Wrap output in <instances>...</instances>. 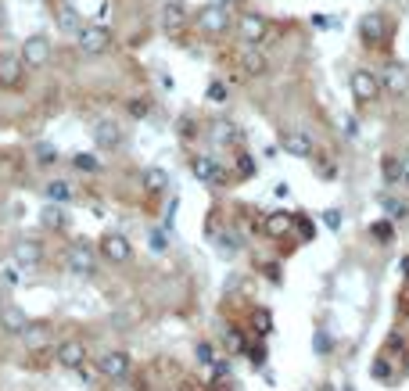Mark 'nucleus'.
<instances>
[{"label": "nucleus", "mask_w": 409, "mask_h": 391, "mask_svg": "<svg viewBox=\"0 0 409 391\" xmlns=\"http://www.w3.org/2000/svg\"><path fill=\"white\" fill-rule=\"evenodd\" d=\"M122 108H126V115H130L133 123H144V118L151 115V101H147V97H126Z\"/></svg>", "instance_id": "72a5a7b5"}, {"label": "nucleus", "mask_w": 409, "mask_h": 391, "mask_svg": "<svg viewBox=\"0 0 409 391\" xmlns=\"http://www.w3.org/2000/svg\"><path fill=\"white\" fill-rule=\"evenodd\" d=\"M259 176V162L255 155L241 151V147H234V179H255Z\"/></svg>", "instance_id": "a878e982"}, {"label": "nucleus", "mask_w": 409, "mask_h": 391, "mask_svg": "<svg viewBox=\"0 0 409 391\" xmlns=\"http://www.w3.org/2000/svg\"><path fill=\"white\" fill-rule=\"evenodd\" d=\"M33 158H36V165L40 169H54L58 165V147L51 144V140H36V147H33Z\"/></svg>", "instance_id": "c756f323"}, {"label": "nucleus", "mask_w": 409, "mask_h": 391, "mask_svg": "<svg viewBox=\"0 0 409 391\" xmlns=\"http://www.w3.org/2000/svg\"><path fill=\"white\" fill-rule=\"evenodd\" d=\"M381 179H384V187H398L402 184V158L398 155H384L381 158Z\"/></svg>", "instance_id": "c85d7f7f"}, {"label": "nucleus", "mask_w": 409, "mask_h": 391, "mask_svg": "<svg viewBox=\"0 0 409 391\" xmlns=\"http://www.w3.org/2000/svg\"><path fill=\"white\" fill-rule=\"evenodd\" d=\"M205 133H208V140H212V144H219V147H241V140H244L241 126L234 123V118H227V115L208 118Z\"/></svg>", "instance_id": "ddd939ff"}, {"label": "nucleus", "mask_w": 409, "mask_h": 391, "mask_svg": "<svg viewBox=\"0 0 409 391\" xmlns=\"http://www.w3.org/2000/svg\"><path fill=\"white\" fill-rule=\"evenodd\" d=\"M312 352H316V355L334 352V334H327V330H316V338H312Z\"/></svg>", "instance_id": "58836bf2"}, {"label": "nucleus", "mask_w": 409, "mask_h": 391, "mask_svg": "<svg viewBox=\"0 0 409 391\" xmlns=\"http://www.w3.org/2000/svg\"><path fill=\"white\" fill-rule=\"evenodd\" d=\"M0 29H4V8H0Z\"/></svg>", "instance_id": "4d7b16f0"}, {"label": "nucleus", "mask_w": 409, "mask_h": 391, "mask_svg": "<svg viewBox=\"0 0 409 391\" xmlns=\"http://www.w3.org/2000/svg\"><path fill=\"white\" fill-rule=\"evenodd\" d=\"M0 284H4V287H18V284H22V269H18L15 262L0 266Z\"/></svg>", "instance_id": "4c0bfd02"}, {"label": "nucleus", "mask_w": 409, "mask_h": 391, "mask_svg": "<svg viewBox=\"0 0 409 391\" xmlns=\"http://www.w3.org/2000/svg\"><path fill=\"white\" fill-rule=\"evenodd\" d=\"M25 323H29V313H25L22 306H4V309H0V327H4L11 338H18V334H22Z\"/></svg>", "instance_id": "5701e85b"}, {"label": "nucleus", "mask_w": 409, "mask_h": 391, "mask_svg": "<svg viewBox=\"0 0 409 391\" xmlns=\"http://www.w3.org/2000/svg\"><path fill=\"white\" fill-rule=\"evenodd\" d=\"M244 355H248L255 366H262V363H266V348H262V345H255V348H244Z\"/></svg>", "instance_id": "09e8293b"}, {"label": "nucleus", "mask_w": 409, "mask_h": 391, "mask_svg": "<svg viewBox=\"0 0 409 391\" xmlns=\"http://www.w3.org/2000/svg\"><path fill=\"white\" fill-rule=\"evenodd\" d=\"M223 348H227L230 355H244L248 341H244V330H241V327H227V334H223Z\"/></svg>", "instance_id": "473e14b6"}, {"label": "nucleus", "mask_w": 409, "mask_h": 391, "mask_svg": "<svg viewBox=\"0 0 409 391\" xmlns=\"http://www.w3.org/2000/svg\"><path fill=\"white\" fill-rule=\"evenodd\" d=\"M47 338H51V323H47V320H29V323H25V330L18 334V341H22L29 352L47 348Z\"/></svg>", "instance_id": "412c9836"}, {"label": "nucleus", "mask_w": 409, "mask_h": 391, "mask_svg": "<svg viewBox=\"0 0 409 391\" xmlns=\"http://www.w3.org/2000/svg\"><path fill=\"white\" fill-rule=\"evenodd\" d=\"M312 25H316V29H334V18H327V15H312Z\"/></svg>", "instance_id": "8fccbe9b"}, {"label": "nucleus", "mask_w": 409, "mask_h": 391, "mask_svg": "<svg viewBox=\"0 0 409 391\" xmlns=\"http://www.w3.org/2000/svg\"><path fill=\"white\" fill-rule=\"evenodd\" d=\"M237 65H241V72L248 76V79H262L266 72H269V57H266V50L262 47H244L241 54H237Z\"/></svg>", "instance_id": "a211bd4d"}, {"label": "nucleus", "mask_w": 409, "mask_h": 391, "mask_svg": "<svg viewBox=\"0 0 409 391\" xmlns=\"http://www.w3.org/2000/svg\"><path fill=\"white\" fill-rule=\"evenodd\" d=\"M194 25L201 29L205 36H227L230 25H234V18H230V8H223V4H205L194 15Z\"/></svg>", "instance_id": "0eeeda50"}, {"label": "nucleus", "mask_w": 409, "mask_h": 391, "mask_svg": "<svg viewBox=\"0 0 409 391\" xmlns=\"http://www.w3.org/2000/svg\"><path fill=\"white\" fill-rule=\"evenodd\" d=\"M398 269H402V277H405V280H409V255H405V259H402V266H398Z\"/></svg>", "instance_id": "5fc2aeb1"}, {"label": "nucleus", "mask_w": 409, "mask_h": 391, "mask_svg": "<svg viewBox=\"0 0 409 391\" xmlns=\"http://www.w3.org/2000/svg\"><path fill=\"white\" fill-rule=\"evenodd\" d=\"M237 33H241V40H244V43L259 47V43L269 36V18H266V15H259V11H244V15L237 18Z\"/></svg>", "instance_id": "f3484780"}, {"label": "nucleus", "mask_w": 409, "mask_h": 391, "mask_svg": "<svg viewBox=\"0 0 409 391\" xmlns=\"http://www.w3.org/2000/svg\"><path fill=\"white\" fill-rule=\"evenodd\" d=\"M51 40L43 36V33H33V36H25L22 40V47H18V54H22V62H25V69H43L47 62H51Z\"/></svg>", "instance_id": "2eb2a0df"}, {"label": "nucleus", "mask_w": 409, "mask_h": 391, "mask_svg": "<svg viewBox=\"0 0 409 391\" xmlns=\"http://www.w3.org/2000/svg\"><path fill=\"white\" fill-rule=\"evenodd\" d=\"M36 219H40V226L51 230V233H65V230L72 226V223H69V212H65V205H51V201L40 205Z\"/></svg>", "instance_id": "6ab92c4d"}, {"label": "nucleus", "mask_w": 409, "mask_h": 391, "mask_svg": "<svg viewBox=\"0 0 409 391\" xmlns=\"http://www.w3.org/2000/svg\"><path fill=\"white\" fill-rule=\"evenodd\" d=\"M72 169L83 172V176H93V172H101V158L90 155V151H76L72 155Z\"/></svg>", "instance_id": "2f4dec72"}, {"label": "nucleus", "mask_w": 409, "mask_h": 391, "mask_svg": "<svg viewBox=\"0 0 409 391\" xmlns=\"http://www.w3.org/2000/svg\"><path fill=\"white\" fill-rule=\"evenodd\" d=\"M377 79H381V94H391V97L409 94V69L402 62H388L381 72H377Z\"/></svg>", "instance_id": "dca6fc26"}, {"label": "nucleus", "mask_w": 409, "mask_h": 391, "mask_svg": "<svg viewBox=\"0 0 409 391\" xmlns=\"http://www.w3.org/2000/svg\"><path fill=\"white\" fill-rule=\"evenodd\" d=\"M76 47L83 57H101L112 50V25H105L101 18L98 22H86L79 33H76Z\"/></svg>", "instance_id": "f257e3e1"}, {"label": "nucleus", "mask_w": 409, "mask_h": 391, "mask_svg": "<svg viewBox=\"0 0 409 391\" xmlns=\"http://www.w3.org/2000/svg\"><path fill=\"white\" fill-rule=\"evenodd\" d=\"M381 208H384L388 219H405V216H409V205L398 201V198H381Z\"/></svg>", "instance_id": "c9c22d12"}, {"label": "nucleus", "mask_w": 409, "mask_h": 391, "mask_svg": "<svg viewBox=\"0 0 409 391\" xmlns=\"http://www.w3.org/2000/svg\"><path fill=\"white\" fill-rule=\"evenodd\" d=\"M349 90H352V101L359 108H370V104L381 101V79H377V72H370V69H356L349 76Z\"/></svg>", "instance_id": "423d86ee"}, {"label": "nucleus", "mask_w": 409, "mask_h": 391, "mask_svg": "<svg viewBox=\"0 0 409 391\" xmlns=\"http://www.w3.org/2000/svg\"><path fill=\"white\" fill-rule=\"evenodd\" d=\"M370 237L377 240V245H391L395 240V219H377V223H370Z\"/></svg>", "instance_id": "7c9ffc66"}, {"label": "nucleus", "mask_w": 409, "mask_h": 391, "mask_svg": "<svg viewBox=\"0 0 409 391\" xmlns=\"http://www.w3.org/2000/svg\"><path fill=\"white\" fill-rule=\"evenodd\" d=\"M402 184H405V187H409V151H405V155H402Z\"/></svg>", "instance_id": "603ef678"}, {"label": "nucleus", "mask_w": 409, "mask_h": 391, "mask_svg": "<svg viewBox=\"0 0 409 391\" xmlns=\"http://www.w3.org/2000/svg\"><path fill=\"white\" fill-rule=\"evenodd\" d=\"M90 140L98 151H119L126 133H122V123H115V118H98V123L90 126Z\"/></svg>", "instance_id": "9b49d317"}, {"label": "nucleus", "mask_w": 409, "mask_h": 391, "mask_svg": "<svg viewBox=\"0 0 409 391\" xmlns=\"http://www.w3.org/2000/svg\"><path fill=\"white\" fill-rule=\"evenodd\" d=\"M194 355L201 359L205 366H212V363H215V348H212V341H201V345L194 348Z\"/></svg>", "instance_id": "a18cd8bd"}, {"label": "nucleus", "mask_w": 409, "mask_h": 391, "mask_svg": "<svg viewBox=\"0 0 409 391\" xmlns=\"http://www.w3.org/2000/svg\"><path fill=\"white\" fill-rule=\"evenodd\" d=\"M227 97H230V86H227L223 79H212V83L205 86V101H208V104H227Z\"/></svg>", "instance_id": "f704fd0d"}, {"label": "nucleus", "mask_w": 409, "mask_h": 391, "mask_svg": "<svg viewBox=\"0 0 409 391\" xmlns=\"http://www.w3.org/2000/svg\"><path fill=\"white\" fill-rule=\"evenodd\" d=\"M341 208H323V216H320V223L327 226V230H341Z\"/></svg>", "instance_id": "c03bdc74"}, {"label": "nucleus", "mask_w": 409, "mask_h": 391, "mask_svg": "<svg viewBox=\"0 0 409 391\" xmlns=\"http://www.w3.org/2000/svg\"><path fill=\"white\" fill-rule=\"evenodd\" d=\"M344 391H356V387H344Z\"/></svg>", "instance_id": "13d9d810"}, {"label": "nucleus", "mask_w": 409, "mask_h": 391, "mask_svg": "<svg viewBox=\"0 0 409 391\" xmlns=\"http://www.w3.org/2000/svg\"><path fill=\"white\" fill-rule=\"evenodd\" d=\"M230 373V363H212V377H227Z\"/></svg>", "instance_id": "3c124183"}, {"label": "nucleus", "mask_w": 409, "mask_h": 391, "mask_svg": "<svg viewBox=\"0 0 409 391\" xmlns=\"http://www.w3.org/2000/svg\"><path fill=\"white\" fill-rule=\"evenodd\" d=\"M25 62L18 50H0V90H25Z\"/></svg>", "instance_id": "1a4fd4ad"}, {"label": "nucleus", "mask_w": 409, "mask_h": 391, "mask_svg": "<svg viewBox=\"0 0 409 391\" xmlns=\"http://www.w3.org/2000/svg\"><path fill=\"white\" fill-rule=\"evenodd\" d=\"M98 373L105 377V380H126L133 373V359H130V352H122V348H108V352H101V359H98Z\"/></svg>", "instance_id": "9d476101"}, {"label": "nucleus", "mask_w": 409, "mask_h": 391, "mask_svg": "<svg viewBox=\"0 0 409 391\" xmlns=\"http://www.w3.org/2000/svg\"><path fill=\"white\" fill-rule=\"evenodd\" d=\"M295 230H298V237L305 240V245H309L312 237H316V223H312L309 216H295Z\"/></svg>", "instance_id": "a19ab883"}, {"label": "nucleus", "mask_w": 409, "mask_h": 391, "mask_svg": "<svg viewBox=\"0 0 409 391\" xmlns=\"http://www.w3.org/2000/svg\"><path fill=\"white\" fill-rule=\"evenodd\" d=\"M291 230H295V216L291 212H269V216H262V233L266 237H284Z\"/></svg>", "instance_id": "b1692460"}, {"label": "nucleus", "mask_w": 409, "mask_h": 391, "mask_svg": "<svg viewBox=\"0 0 409 391\" xmlns=\"http://www.w3.org/2000/svg\"><path fill=\"white\" fill-rule=\"evenodd\" d=\"M187 169H191V176L198 179V184H205V187H227L230 184L227 165L215 162L212 155H191L187 158Z\"/></svg>", "instance_id": "39448f33"}, {"label": "nucleus", "mask_w": 409, "mask_h": 391, "mask_svg": "<svg viewBox=\"0 0 409 391\" xmlns=\"http://www.w3.org/2000/svg\"><path fill=\"white\" fill-rule=\"evenodd\" d=\"M98 255L108 266H130L133 262V240L119 230H108V233L98 237Z\"/></svg>", "instance_id": "7ed1b4c3"}, {"label": "nucleus", "mask_w": 409, "mask_h": 391, "mask_svg": "<svg viewBox=\"0 0 409 391\" xmlns=\"http://www.w3.org/2000/svg\"><path fill=\"white\" fill-rule=\"evenodd\" d=\"M147 245H151L154 255H166V252H169V233H166V230H151V233H147Z\"/></svg>", "instance_id": "e433bc0d"}, {"label": "nucleus", "mask_w": 409, "mask_h": 391, "mask_svg": "<svg viewBox=\"0 0 409 391\" xmlns=\"http://www.w3.org/2000/svg\"><path fill=\"white\" fill-rule=\"evenodd\" d=\"M54 359H58V366L61 370H83L86 366V341H79V338H61L58 345H54Z\"/></svg>", "instance_id": "f8f14e48"}, {"label": "nucleus", "mask_w": 409, "mask_h": 391, "mask_svg": "<svg viewBox=\"0 0 409 391\" xmlns=\"http://www.w3.org/2000/svg\"><path fill=\"white\" fill-rule=\"evenodd\" d=\"M341 130H344V140H356V137H359V118H356V115H344Z\"/></svg>", "instance_id": "de8ad7c7"}, {"label": "nucleus", "mask_w": 409, "mask_h": 391, "mask_svg": "<svg viewBox=\"0 0 409 391\" xmlns=\"http://www.w3.org/2000/svg\"><path fill=\"white\" fill-rule=\"evenodd\" d=\"M405 348V338L398 334V330H391L388 334V345H384V355H395V352H402Z\"/></svg>", "instance_id": "49530a36"}, {"label": "nucleus", "mask_w": 409, "mask_h": 391, "mask_svg": "<svg viewBox=\"0 0 409 391\" xmlns=\"http://www.w3.org/2000/svg\"><path fill=\"white\" fill-rule=\"evenodd\" d=\"M169 184H173V176H169V169H162V165H147V169L140 172V187H144V194H151V198H162V194L169 191Z\"/></svg>", "instance_id": "aec40b11"}, {"label": "nucleus", "mask_w": 409, "mask_h": 391, "mask_svg": "<svg viewBox=\"0 0 409 391\" xmlns=\"http://www.w3.org/2000/svg\"><path fill=\"white\" fill-rule=\"evenodd\" d=\"M98 245H90V240H72L69 252H65V269L72 277H93L98 273Z\"/></svg>", "instance_id": "f03ea898"}, {"label": "nucleus", "mask_w": 409, "mask_h": 391, "mask_svg": "<svg viewBox=\"0 0 409 391\" xmlns=\"http://www.w3.org/2000/svg\"><path fill=\"white\" fill-rule=\"evenodd\" d=\"M180 391H201V387H198L194 380H187V384H180Z\"/></svg>", "instance_id": "864d4df0"}, {"label": "nucleus", "mask_w": 409, "mask_h": 391, "mask_svg": "<svg viewBox=\"0 0 409 391\" xmlns=\"http://www.w3.org/2000/svg\"><path fill=\"white\" fill-rule=\"evenodd\" d=\"M248 327L255 330L259 338H269L273 334V309H266V306H255L248 313Z\"/></svg>", "instance_id": "bb28decb"}, {"label": "nucleus", "mask_w": 409, "mask_h": 391, "mask_svg": "<svg viewBox=\"0 0 409 391\" xmlns=\"http://www.w3.org/2000/svg\"><path fill=\"white\" fill-rule=\"evenodd\" d=\"M280 151L291 155V158H302V162H312L316 158V140L302 130H284L280 133Z\"/></svg>", "instance_id": "4468645a"}, {"label": "nucleus", "mask_w": 409, "mask_h": 391, "mask_svg": "<svg viewBox=\"0 0 409 391\" xmlns=\"http://www.w3.org/2000/svg\"><path fill=\"white\" fill-rule=\"evenodd\" d=\"M54 18H58V29H61V33H69V36H72V33H79V29L86 25V22H83V15H79L72 4H61Z\"/></svg>", "instance_id": "cd10ccee"}, {"label": "nucleus", "mask_w": 409, "mask_h": 391, "mask_svg": "<svg viewBox=\"0 0 409 391\" xmlns=\"http://www.w3.org/2000/svg\"><path fill=\"white\" fill-rule=\"evenodd\" d=\"M198 130H201V126H198V118H187V115H183L180 123H176L180 140H194V137H198Z\"/></svg>", "instance_id": "ea45409f"}, {"label": "nucleus", "mask_w": 409, "mask_h": 391, "mask_svg": "<svg viewBox=\"0 0 409 391\" xmlns=\"http://www.w3.org/2000/svg\"><path fill=\"white\" fill-rule=\"evenodd\" d=\"M43 259H47V248H43L40 237H15V245H11V262H15L18 269H36Z\"/></svg>", "instance_id": "6e6552de"}, {"label": "nucleus", "mask_w": 409, "mask_h": 391, "mask_svg": "<svg viewBox=\"0 0 409 391\" xmlns=\"http://www.w3.org/2000/svg\"><path fill=\"white\" fill-rule=\"evenodd\" d=\"M162 29L169 36H180L187 29V4H180V0H166L162 4Z\"/></svg>", "instance_id": "4be33fe9"}, {"label": "nucleus", "mask_w": 409, "mask_h": 391, "mask_svg": "<svg viewBox=\"0 0 409 391\" xmlns=\"http://www.w3.org/2000/svg\"><path fill=\"white\" fill-rule=\"evenodd\" d=\"M43 198L51 205H69L76 198V191H72L69 179H47V184H43Z\"/></svg>", "instance_id": "393cba45"}, {"label": "nucleus", "mask_w": 409, "mask_h": 391, "mask_svg": "<svg viewBox=\"0 0 409 391\" xmlns=\"http://www.w3.org/2000/svg\"><path fill=\"white\" fill-rule=\"evenodd\" d=\"M356 33H359V43H363V47L377 50V47H384V43L391 40V22H388L381 11H366V15L359 18V25H356Z\"/></svg>", "instance_id": "20e7f679"}, {"label": "nucleus", "mask_w": 409, "mask_h": 391, "mask_svg": "<svg viewBox=\"0 0 409 391\" xmlns=\"http://www.w3.org/2000/svg\"><path fill=\"white\" fill-rule=\"evenodd\" d=\"M370 373H373V380L388 384V380H391V359H384V355H381V359L373 363V370H370Z\"/></svg>", "instance_id": "79ce46f5"}, {"label": "nucleus", "mask_w": 409, "mask_h": 391, "mask_svg": "<svg viewBox=\"0 0 409 391\" xmlns=\"http://www.w3.org/2000/svg\"><path fill=\"white\" fill-rule=\"evenodd\" d=\"M215 4H223V8H234V4H241V0H215Z\"/></svg>", "instance_id": "6e6d98bb"}, {"label": "nucleus", "mask_w": 409, "mask_h": 391, "mask_svg": "<svg viewBox=\"0 0 409 391\" xmlns=\"http://www.w3.org/2000/svg\"><path fill=\"white\" fill-rule=\"evenodd\" d=\"M316 176L323 179V184H334V179L341 176V169H337V162H316Z\"/></svg>", "instance_id": "37998d69"}]
</instances>
